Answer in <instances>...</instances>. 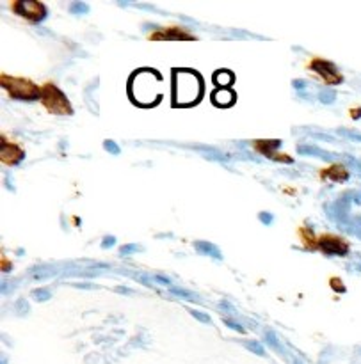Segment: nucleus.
Segmentation results:
<instances>
[{
  "label": "nucleus",
  "instance_id": "obj_1",
  "mask_svg": "<svg viewBox=\"0 0 361 364\" xmlns=\"http://www.w3.org/2000/svg\"><path fill=\"white\" fill-rule=\"evenodd\" d=\"M127 92L132 103L142 108L157 107L162 96V75L153 68H141L128 79Z\"/></svg>",
  "mask_w": 361,
  "mask_h": 364
},
{
  "label": "nucleus",
  "instance_id": "obj_2",
  "mask_svg": "<svg viewBox=\"0 0 361 364\" xmlns=\"http://www.w3.org/2000/svg\"><path fill=\"white\" fill-rule=\"evenodd\" d=\"M171 86L173 107H194L205 94V80L196 69L174 68L171 75Z\"/></svg>",
  "mask_w": 361,
  "mask_h": 364
},
{
  "label": "nucleus",
  "instance_id": "obj_3",
  "mask_svg": "<svg viewBox=\"0 0 361 364\" xmlns=\"http://www.w3.org/2000/svg\"><path fill=\"white\" fill-rule=\"evenodd\" d=\"M41 102L52 114L57 116H71L73 108L63 91H59L53 84H45L41 87Z\"/></svg>",
  "mask_w": 361,
  "mask_h": 364
},
{
  "label": "nucleus",
  "instance_id": "obj_4",
  "mask_svg": "<svg viewBox=\"0 0 361 364\" xmlns=\"http://www.w3.org/2000/svg\"><path fill=\"white\" fill-rule=\"evenodd\" d=\"M2 87L7 89L11 98L25 100V102L38 100L41 96V91L36 87V84H32L30 80L25 79H14V76L2 75Z\"/></svg>",
  "mask_w": 361,
  "mask_h": 364
},
{
  "label": "nucleus",
  "instance_id": "obj_5",
  "mask_svg": "<svg viewBox=\"0 0 361 364\" xmlns=\"http://www.w3.org/2000/svg\"><path fill=\"white\" fill-rule=\"evenodd\" d=\"M13 9L30 22H41V20H45L46 14H48L46 13L45 4L38 2V0H22V2L14 4Z\"/></svg>",
  "mask_w": 361,
  "mask_h": 364
},
{
  "label": "nucleus",
  "instance_id": "obj_6",
  "mask_svg": "<svg viewBox=\"0 0 361 364\" xmlns=\"http://www.w3.org/2000/svg\"><path fill=\"white\" fill-rule=\"evenodd\" d=\"M312 69L315 73H319V75L329 84V86H336V84L344 82L341 73L336 69V66L333 63H329V61H322V59L312 61Z\"/></svg>",
  "mask_w": 361,
  "mask_h": 364
},
{
  "label": "nucleus",
  "instance_id": "obj_7",
  "mask_svg": "<svg viewBox=\"0 0 361 364\" xmlns=\"http://www.w3.org/2000/svg\"><path fill=\"white\" fill-rule=\"evenodd\" d=\"M319 247L322 253L326 254H335V256H345L349 253V245L338 236L324 235L319 240Z\"/></svg>",
  "mask_w": 361,
  "mask_h": 364
},
{
  "label": "nucleus",
  "instance_id": "obj_8",
  "mask_svg": "<svg viewBox=\"0 0 361 364\" xmlns=\"http://www.w3.org/2000/svg\"><path fill=\"white\" fill-rule=\"evenodd\" d=\"M23 149L14 142H7L2 141V146H0V157H2V162L7 165H16L23 160Z\"/></svg>",
  "mask_w": 361,
  "mask_h": 364
},
{
  "label": "nucleus",
  "instance_id": "obj_9",
  "mask_svg": "<svg viewBox=\"0 0 361 364\" xmlns=\"http://www.w3.org/2000/svg\"><path fill=\"white\" fill-rule=\"evenodd\" d=\"M281 146V141H256V148L262 151L265 157H269L270 160H279V162H286V164H292V158L285 157V155H278L274 153V148H279Z\"/></svg>",
  "mask_w": 361,
  "mask_h": 364
},
{
  "label": "nucleus",
  "instance_id": "obj_10",
  "mask_svg": "<svg viewBox=\"0 0 361 364\" xmlns=\"http://www.w3.org/2000/svg\"><path fill=\"white\" fill-rule=\"evenodd\" d=\"M210 98H212L213 105L221 107V108H228L237 102V94L231 87L230 89H215V91L212 92Z\"/></svg>",
  "mask_w": 361,
  "mask_h": 364
},
{
  "label": "nucleus",
  "instance_id": "obj_11",
  "mask_svg": "<svg viewBox=\"0 0 361 364\" xmlns=\"http://www.w3.org/2000/svg\"><path fill=\"white\" fill-rule=\"evenodd\" d=\"M213 84L217 86V89H230V86H233L235 82V75L228 69H217L212 76Z\"/></svg>",
  "mask_w": 361,
  "mask_h": 364
},
{
  "label": "nucleus",
  "instance_id": "obj_12",
  "mask_svg": "<svg viewBox=\"0 0 361 364\" xmlns=\"http://www.w3.org/2000/svg\"><path fill=\"white\" fill-rule=\"evenodd\" d=\"M194 247H196L197 253L205 254V256H212V258H215V259L223 258V256H221V251L217 249L213 243H210V242H196V243H194Z\"/></svg>",
  "mask_w": 361,
  "mask_h": 364
},
{
  "label": "nucleus",
  "instance_id": "obj_13",
  "mask_svg": "<svg viewBox=\"0 0 361 364\" xmlns=\"http://www.w3.org/2000/svg\"><path fill=\"white\" fill-rule=\"evenodd\" d=\"M194 40L191 34H185L182 29H169V32H158L153 36V40Z\"/></svg>",
  "mask_w": 361,
  "mask_h": 364
},
{
  "label": "nucleus",
  "instance_id": "obj_14",
  "mask_svg": "<svg viewBox=\"0 0 361 364\" xmlns=\"http://www.w3.org/2000/svg\"><path fill=\"white\" fill-rule=\"evenodd\" d=\"M297 151H299V153H302V155H313V157H320V158H324V160H333V158L336 157V155H331V153H328V151H324V149L315 148V146H299Z\"/></svg>",
  "mask_w": 361,
  "mask_h": 364
},
{
  "label": "nucleus",
  "instance_id": "obj_15",
  "mask_svg": "<svg viewBox=\"0 0 361 364\" xmlns=\"http://www.w3.org/2000/svg\"><path fill=\"white\" fill-rule=\"evenodd\" d=\"M328 176L333 178V180H336V181H344V180H347L349 178V173H347V169L341 167V165H335V167L328 171Z\"/></svg>",
  "mask_w": 361,
  "mask_h": 364
},
{
  "label": "nucleus",
  "instance_id": "obj_16",
  "mask_svg": "<svg viewBox=\"0 0 361 364\" xmlns=\"http://www.w3.org/2000/svg\"><path fill=\"white\" fill-rule=\"evenodd\" d=\"M171 293L176 297H182L184 300H197V297L194 295V293L185 292V290H182V288H173V286H171Z\"/></svg>",
  "mask_w": 361,
  "mask_h": 364
},
{
  "label": "nucleus",
  "instance_id": "obj_17",
  "mask_svg": "<svg viewBox=\"0 0 361 364\" xmlns=\"http://www.w3.org/2000/svg\"><path fill=\"white\" fill-rule=\"evenodd\" d=\"M69 11H71V13H77V14H85L89 11V6L84 2H73L71 6H69Z\"/></svg>",
  "mask_w": 361,
  "mask_h": 364
},
{
  "label": "nucleus",
  "instance_id": "obj_18",
  "mask_svg": "<svg viewBox=\"0 0 361 364\" xmlns=\"http://www.w3.org/2000/svg\"><path fill=\"white\" fill-rule=\"evenodd\" d=\"M319 100H320L322 103H333V102H335V92H333L331 89H326V91H320Z\"/></svg>",
  "mask_w": 361,
  "mask_h": 364
},
{
  "label": "nucleus",
  "instance_id": "obj_19",
  "mask_svg": "<svg viewBox=\"0 0 361 364\" xmlns=\"http://www.w3.org/2000/svg\"><path fill=\"white\" fill-rule=\"evenodd\" d=\"M246 347H247V350L255 352L256 355H265V350H263V347L258 341H247Z\"/></svg>",
  "mask_w": 361,
  "mask_h": 364
},
{
  "label": "nucleus",
  "instance_id": "obj_20",
  "mask_svg": "<svg viewBox=\"0 0 361 364\" xmlns=\"http://www.w3.org/2000/svg\"><path fill=\"white\" fill-rule=\"evenodd\" d=\"M103 148H105L109 153H112V155H119V151H121L119 149V146L116 144L114 141H105L103 142Z\"/></svg>",
  "mask_w": 361,
  "mask_h": 364
},
{
  "label": "nucleus",
  "instance_id": "obj_21",
  "mask_svg": "<svg viewBox=\"0 0 361 364\" xmlns=\"http://www.w3.org/2000/svg\"><path fill=\"white\" fill-rule=\"evenodd\" d=\"M32 295L36 297L38 300H46V299H50V292H48V290H34Z\"/></svg>",
  "mask_w": 361,
  "mask_h": 364
},
{
  "label": "nucleus",
  "instance_id": "obj_22",
  "mask_svg": "<svg viewBox=\"0 0 361 364\" xmlns=\"http://www.w3.org/2000/svg\"><path fill=\"white\" fill-rule=\"evenodd\" d=\"M267 341H269V344H270V347H273V348H276L278 352H283L281 344L278 343V339L274 338V334H273V332H269V334H267Z\"/></svg>",
  "mask_w": 361,
  "mask_h": 364
},
{
  "label": "nucleus",
  "instance_id": "obj_23",
  "mask_svg": "<svg viewBox=\"0 0 361 364\" xmlns=\"http://www.w3.org/2000/svg\"><path fill=\"white\" fill-rule=\"evenodd\" d=\"M191 315L194 316V318L200 320V321H203V323H210V318H208L207 315H201V313H200V311H196V309H192Z\"/></svg>",
  "mask_w": 361,
  "mask_h": 364
},
{
  "label": "nucleus",
  "instance_id": "obj_24",
  "mask_svg": "<svg viewBox=\"0 0 361 364\" xmlns=\"http://www.w3.org/2000/svg\"><path fill=\"white\" fill-rule=\"evenodd\" d=\"M141 247H137V245H134V243H130V245H125V247H121V254L123 256H127L128 253H134V251H139Z\"/></svg>",
  "mask_w": 361,
  "mask_h": 364
},
{
  "label": "nucleus",
  "instance_id": "obj_25",
  "mask_svg": "<svg viewBox=\"0 0 361 364\" xmlns=\"http://www.w3.org/2000/svg\"><path fill=\"white\" fill-rule=\"evenodd\" d=\"M341 135H345V137H351V139H356V141H361V135L356 133V131H349V130H338Z\"/></svg>",
  "mask_w": 361,
  "mask_h": 364
},
{
  "label": "nucleus",
  "instance_id": "obj_26",
  "mask_svg": "<svg viewBox=\"0 0 361 364\" xmlns=\"http://www.w3.org/2000/svg\"><path fill=\"white\" fill-rule=\"evenodd\" d=\"M258 217H260V220H262L263 224H270V222H273V215H270L269 212H262V214H260Z\"/></svg>",
  "mask_w": 361,
  "mask_h": 364
},
{
  "label": "nucleus",
  "instance_id": "obj_27",
  "mask_svg": "<svg viewBox=\"0 0 361 364\" xmlns=\"http://www.w3.org/2000/svg\"><path fill=\"white\" fill-rule=\"evenodd\" d=\"M224 323H226L228 327H231V329H235V331H239V332H246V329L240 327L239 323H235V321H231V320H224Z\"/></svg>",
  "mask_w": 361,
  "mask_h": 364
},
{
  "label": "nucleus",
  "instance_id": "obj_28",
  "mask_svg": "<svg viewBox=\"0 0 361 364\" xmlns=\"http://www.w3.org/2000/svg\"><path fill=\"white\" fill-rule=\"evenodd\" d=\"M331 286L335 290H338V292H345V288L341 286V281L340 279H331Z\"/></svg>",
  "mask_w": 361,
  "mask_h": 364
},
{
  "label": "nucleus",
  "instance_id": "obj_29",
  "mask_svg": "<svg viewBox=\"0 0 361 364\" xmlns=\"http://www.w3.org/2000/svg\"><path fill=\"white\" fill-rule=\"evenodd\" d=\"M114 242H116L114 236H107V238H103V243H102V245H103V247H112V245H114Z\"/></svg>",
  "mask_w": 361,
  "mask_h": 364
},
{
  "label": "nucleus",
  "instance_id": "obj_30",
  "mask_svg": "<svg viewBox=\"0 0 361 364\" xmlns=\"http://www.w3.org/2000/svg\"><path fill=\"white\" fill-rule=\"evenodd\" d=\"M294 87L296 89H306V82L304 80H294Z\"/></svg>",
  "mask_w": 361,
  "mask_h": 364
},
{
  "label": "nucleus",
  "instance_id": "obj_31",
  "mask_svg": "<svg viewBox=\"0 0 361 364\" xmlns=\"http://www.w3.org/2000/svg\"><path fill=\"white\" fill-rule=\"evenodd\" d=\"M153 279H155V281H158V282H164V284H171V281H169V279H168V277H162V276H155Z\"/></svg>",
  "mask_w": 361,
  "mask_h": 364
},
{
  "label": "nucleus",
  "instance_id": "obj_32",
  "mask_svg": "<svg viewBox=\"0 0 361 364\" xmlns=\"http://www.w3.org/2000/svg\"><path fill=\"white\" fill-rule=\"evenodd\" d=\"M359 165H361V164H359Z\"/></svg>",
  "mask_w": 361,
  "mask_h": 364
}]
</instances>
